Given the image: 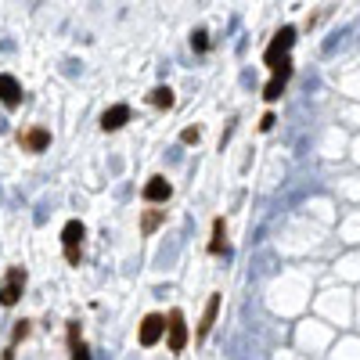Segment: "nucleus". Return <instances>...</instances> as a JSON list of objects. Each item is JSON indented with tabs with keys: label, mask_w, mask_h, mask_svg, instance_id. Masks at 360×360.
Instances as JSON below:
<instances>
[{
	"label": "nucleus",
	"mask_w": 360,
	"mask_h": 360,
	"mask_svg": "<svg viewBox=\"0 0 360 360\" xmlns=\"http://www.w3.org/2000/svg\"><path fill=\"white\" fill-rule=\"evenodd\" d=\"M166 346H169V353H184V346H187L184 310H169V317H166Z\"/></svg>",
	"instance_id": "f257e3e1"
},
{
	"label": "nucleus",
	"mask_w": 360,
	"mask_h": 360,
	"mask_svg": "<svg viewBox=\"0 0 360 360\" xmlns=\"http://www.w3.org/2000/svg\"><path fill=\"white\" fill-rule=\"evenodd\" d=\"M83 238H87V227H83L79 220H69L65 230H61V249H65V260H69V263H79Z\"/></svg>",
	"instance_id": "f03ea898"
},
{
	"label": "nucleus",
	"mask_w": 360,
	"mask_h": 360,
	"mask_svg": "<svg viewBox=\"0 0 360 360\" xmlns=\"http://www.w3.org/2000/svg\"><path fill=\"white\" fill-rule=\"evenodd\" d=\"M22 292H26V270L22 267H11L4 274V285H0V303L15 306L18 299H22Z\"/></svg>",
	"instance_id": "7ed1b4c3"
},
{
	"label": "nucleus",
	"mask_w": 360,
	"mask_h": 360,
	"mask_svg": "<svg viewBox=\"0 0 360 360\" xmlns=\"http://www.w3.org/2000/svg\"><path fill=\"white\" fill-rule=\"evenodd\" d=\"M295 44V29L292 26H285L278 36L270 40V47H267V54H263V61H267V69H278L281 61H285V54H288V47Z\"/></svg>",
	"instance_id": "20e7f679"
},
{
	"label": "nucleus",
	"mask_w": 360,
	"mask_h": 360,
	"mask_svg": "<svg viewBox=\"0 0 360 360\" xmlns=\"http://www.w3.org/2000/svg\"><path fill=\"white\" fill-rule=\"evenodd\" d=\"M162 335H166V317H162V313H148L144 321H141V331H137L141 346H144V350H148V346H155Z\"/></svg>",
	"instance_id": "39448f33"
},
{
	"label": "nucleus",
	"mask_w": 360,
	"mask_h": 360,
	"mask_svg": "<svg viewBox=\"0 0 360 360\" xmlns=\"http://www.w3.org/2000/svg\"><path fill=\"white\" fill-rule=\"evenodd\" d=\"M0 104H4V109H18V104H22V83L11 72H0Z\"/></svg>",
	"instance_id": "423d86ee"
},
{
	"label": "nucleus",
	"mask_w": 360,
	"mask_h": 360,
	"mask_svg": "<svg viewBox=\"0 0 360 360\" xmlns=\"http://www.w3.org/2000/svg\"><path fill=\"white\" fill-rule=\"evenodd\" d=\"M270 72H274V76H270V83L263 87V97H267V101H278V97H281V91H285V83H288V76H292V61L285 58L281 65H278V69H270Z\"/></svg>",
	"instance_id": "0eeeda50"
},
{
	"label": "nucleus",
	"mask_w": 360,
	"mask_h": 360,
	"mask_svg": "<svg viewBox=\"0 0 360 360\" xmlns=\"http://www.w3.org/2000/svg\"><path fill=\"white\" fill-rule=\"evenodd\" d=\"M18 144H22V152H44V148L51 144V130H44V126H33V130L18 134Z\"/></svg>",
	"instance_id": "6e6552de"
},
{
	"label": "nucleus",
	"mask_w": 360,
	"mask_h": 360,
	"mask_svg": "<svg viewBox=\"0 0 360 360\" xmlns=\"http://www.w3.org/2000/svg\"><path fill=\"white\" fill-rule=\"evenodd\" d=\"M217 313H220V292H213L209 295V303H205V310H202V321H198V343H205L209 338V331H213V324H217Z\"/></svg>",
	"instance_id": "1a4fd4ad"
},
{
	"label": "nucleus",
	"mask_w": 360,
	"mask_h": 360,
	"mask_svg": "<svg viewBox=\"0 0 360 360\" xmlns=\"http://www.w3.org/2000/svg\"><path fill=\"white\" fill-rule=\"evenodd\" d=\"M144 202H169V195H173V184H169L166 177H152L144 184Z\"/></svg>",
	"instance_id": "9d476101"
},
{
	"label": "nucleus",
	"mask_w": 360,
	"mask_h": 360,
	"mask_svg": "<svg viewBox=\"0 0 360 360\" xmlns=\"http://www.w3.org/2000/svg\"><path fill=\"white\" fill-rule=\"evenodd\" d=\"M126 123H130V104H112V109L101 116V130H119Z\"/></svg>",
	"instance_id": "9b49d317"
},
{
	"label": "nucleus",
	"mask_w": 360,
	"mask_h": 360,
	"mask_svg": "<svg viewBox=\"0 0 360 360\" xmlns=\"http://www.w3.org/2000/svg\"><path fill=\"white\" fill-rule=\"evenodd\" d=\"M148 101H152L155 104V109H173V91H169V87H155L152 94H148Z\"/></svg>",
	"instance_id": "f8f14e48"
},
{
	"label": "nucleus",
	"mask_w": 360,
	"mask_h": 360,
	"mask_svg": "<svg viewBox=\"0 0 360 360\" xmlns=\"http://www.w3.org/2000/svg\"><path fill=\"white\" fill-rule=\"evenodd\" d=\"M224 249H227V235H224V220H213V242H209V252H213V256H220Z\"/></svg>",
	"instance_id": "ddd939ff"
},
{
	"label": "nucleus",
	"mask_w": 360,
	"mask_h": 360,
	"mask_svg": "<svg viewBox=\"0 0 360 360\" xmlns=\"http://www.w3.org/2000/svg\"><path fill=\"white\" fill-rule=\"evenodd\" d=\"M162 220H166V209H152V213H144V220H141V230H144V235H152V230H155Z\"/></svg>",
	"instance_id": "4468645a"
},
{
	"label": "nucleus",
	"mask_w": 360,
	"mask_h": 360,
	"mask_svg": "<svg viewBox=\"0 0 360 360\" xmlns=\"http://www.w3.org/2000/svg\"><path fill=\"white\" fill-rule=\"evenodd\" d=\"M29 335V321H18V328H15V335H11V346H8V353H4V360H15V346L22 343V338Z\"/></svg>",
	"instance_id": "2eb2a0df"
},
{
	"label": "nucleus",
	"mask_w": 360,
	"mask_h": 360,
	"mask_svg": "<svg viewBox=\"0 0 360 360\" xmlns=\"http://www.w3.org/2000/svg\"><path fill=\"white\" fill-rule=\"evenodd\" d=\"M198 137H202V130H198V126H187V130L180 134V141H184V144H195Z\"/></svg>",
	"instance_id": "dca6fc26"
},
{
	"label": "nucleus",
	"mask_w": 360,
	"mask_h": 360,
	"mask_svg": "<svg viewBox=\"0 0 360 360\" xmlns=\"http://www.w3.org/2000/svg\"><path fill=\"white\" fill-rule=\"evenodd\" d=\"M191 47H195V51H205V47H209V40H205V33H195V36H191Z\"/></svg>",
	"instance_id": "f3484780"
},
{
	"label": "nucleus",
	"mask_w": 360,
	"mask_h": 360,
	"mask_svg": "<svg viewBox=\"0 0 360 360\" xmlns=\"http://www.w3.org/2000/svg\"><path fill=\"white\" fill-rule=\"evenodd\" d=\"M72 360H91V353H87V346H83V343L72 346Z\"/></svg>",
	"instance_id": "a211bd4d"
}]
</instances>
